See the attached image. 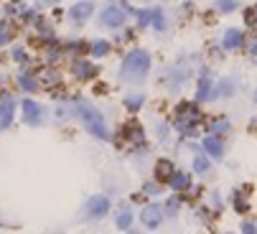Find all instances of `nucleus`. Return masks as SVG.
<instances>
[{"label": "nucleus", "mask_w": 257, "mask_h": 234, "mask_svg": "<svg viewBox=\"0 0 257 234\" xmlns=\"http://www.w3.org/2000/svg\"><path fill=\"white\" fill-rule=\"evenodd\" d=\"M122 102H125V107H127L130 112H138V109L145 104V97H143V94H127Z\"/></svg>", "instance_id": "nucleus-25"}, {"label": "nucleus", "mask_w": 257, "mask_h": 234, "mask_svg": "<svg viewBox=\"0 0 257 234\" xmlns=\"http://www.w3.org/2000/svg\"><path fill=\"white\" fill-rule=\"evenodd\" d=\"M156 133H158V140H161V143H168V138H171V128H168V125H161V123H158Z\"/></svg>", "instance_id": "nucleus-33"}, {"label": "nucleus", "mask_w": 257, "mask_h": 234, "mask_svg": "<svg viewBox=\"0 0 257 234\" xmlns=\"http://www.w3.org/2000/svg\"><path fill=\"white\" fill-rule=\"evenodd\" d=\"M151 71V54L145 49H130L122 56V64L117 69V79L122 84H143Z\"/></svg>", "instance_id": "nucleus-2"}, {"label": "nucleus", "mask_w": 257, "mask_h": 234, "mask_svg": "<svg viewBox=\"0 0 257 234\" xmlns=\"http://www.w3.org/2000/svg\"><path fill=\"white\" fill-rule=\"evenodd\" d=\"M125 234H143V229H130V231H125Z\"/></svg>", "instance_id": "nucleus-35"}, {"label": "nucleus", "mask_w": 257, "mask_h": 234, "mask_svg": "<svg viewBox=\"0 0 257 234\" xmlns=\"http://www.w3.org/2000/svg\"><path fill=\"white\" fill-rule=\"evenodd\" d=\"M161 206H163V214L173 219V216L178 214V209H181V199H178V196H171V199H166V204H161Z\"/></svg>", "instance_id": "nucleus-24"}, {"label": "nucleus", "mask_w": 257, "mask_h": 234, "mask_svg": "<svg viewBox=\"0 0 257 234\" xmlns=\"http://www.w3.org/2000/svg\"><path fill=\"white\" fill-rule=\"evenodd\" d=\"M229 130V117H216V120L209 125V135H222V133H227Z\"/></svg>", "instance_id": "nucleus-23"}, {"label": "nucleus", "mask_w": 257, "mask_h": 234, "mask_svg": "<svg viewBox=\"0 0 257 234\" xmlns=\"http://www.w3.org/2000/svg\"><path fill=\"white\" fill-rule=\"evenodd\" d=\"M92 13H94V3H92V0H82V3L69 8V21L71 23H84Z\"/></svg>", "instance_id": "nucleus-12"}, {"label": "nucleus", "mask_w": 257, "mask_h": 234, "mask_svg": "<svg viewBox=\"0 0 257 234\" xmlns=\"http://www.w3.org/2000/svg\"><path fill=\"white\" fill-rule=\"evenodd\" d=\"M254 104H257V89H254Z\"/></svg>", "instance_id": "nucleus-38"}, {"label": "nucleus", "mask_w": 257, "mask_h": 234, "mask_svg": "<svg viewBox=\"0 0 257 234\" xmlns=\"http://www.w3.org/2000/svg\"><path fill=\"white\" fill-rule=\"evenodd\" d=\"M153 26H156V31H166V28H168L166 13H163L161 8H156V11H153Z\"/></svg>", "instance_id": "nucleus-28"}, {"label": "nucleus", "mask_w": 257, "mask_h": 234, "mask_svg": "<svg viewBox=\"0 0 257 234\" xmlns=\"http://www.w3.org/2000/svg\"><path fill=\"white\" fill-rule=\"evenodd\" d=\"M97 71H99V69H97L92 61H87V59H74V61H71V74H74L77 79H82V82L94 79Z\"/></svg>", "instance_id": "nucleus-10"}, {"label": "nucleus", "mask_w": 257, "mask_h": 234, "mask_svg": "<svg viewBox=\"0 0 257 234\" xmlns=\"http://www.w3.org/2000/svg\"><path fill=\"white\" fill-rule=\"evenodd\" d=\"M138 219H140V229L153 231V229H158V226L166 221V214H163V206H161V204L151 201V204H145V206L140 209Z\"/></svg>", "instance_id": "nucleus-6"}, {"label": "nucleus", "mask_w": 257, "mask_h": 234, "mask_svg": "<svg viewBox=\"0 0 257 234\" xmlns=\"http://www.w3.org/2000/svg\"><path fill=\"white\" fill-rule=\"evenodd\" d=\"M168 186H171V188H173L176 193L191 191V188H194V183H191V173H186V171H178V168H176V173L171 176Z\"/></svg>", "instance_id": "nucleus-16"}, {"label": "nucleus", "mask_w": 257, "mask_h": 234, "mask_svg": "<svg viewBox=\"0 0 257 234\" xmlns=\"http://www.w3.org/2000/svg\"><path fill=\"white\" fill-rule=\"evenodd\" d=\"M214 8H216L219 13H234V11L239 8V0H216Z\"/></svg>", "instance_id": "nucleus-26"}, {"label": "nucleus", "mask_w": 257, "mask_h": 234, "mask_svg": "<svg viewBox=\"0 0 257 234\" xmlns=\"http://www.w3.org/2000/svg\"><path fill=\"white\" fill-rule=\"evenodd\" d=\"M194 171L201 173V176H206V173L211 171V158H209L206 153H196V158H194Z\"/></svg>", "instance_id": "nucleus-22"}, {"label": "nucleus", "mask_w": 257, "mask_h": 234, "mask_svg": "<svg viewBox=\"0 0 257 234\" xmlns=\"http://www.w3.org/2000/svg\"><path fill=\"white\" fill-rule=\"evenodd\" d=\"M133 221H135V214H133L130 201H120L117 204V211H115V226L120 231H130L133 229Z\"/></svg>", "instance_id": "nucleus-9"}, {"label": "nucleus", "mask_w": 257, "mask_h": 234, "mask_svg": "<svg viewBox=\"0 0 257 234\" xmlns=\"http://www.w3.org/2000/svg\"><path fill=\"white\" fill-rule=\"evenodd\" d=\"M138 26H140V28L153 26V11H140V13H138Z\"/></svg>", "instance_id": "nucleus-29"}, {"label": "nucleus", "mask_w": 257, "mask_h": 234, "mask_svg": "<svg viewBox=\"0 0 257 234\" xmlns=\"http://www.w3.org/2000/svg\"><path fill=\"white\" fill-rule=\"evenodd\" d=\"M140 193H143L145 199H156V196H161V193H163V186L158 181H145L140 186Z\"/></svg>", "instance_id": "nucleus-20"}, {"label": "nucleus", "mask_w": 257, "mask_h": 234, "mask_svg": "<svg viewBox=\"0 0 257 234\" xmlns=\"http://www.w3.org/2000/svg\"><path fill=\"white\" fill-rule=\"evenodd\" d=\"M109 211H112V196L109 193H92L79 209V219L82 221H102Z\"/></svg>", "instance_id": "nucleus-4"}, {"label": "nucleus", "mask_w": 257, "mask_h": 234, "mask_svg": "<svg viewBox=\"0 0 257 234\" xmlns=\"http://www.w3.org/2000/svg\"><path fill=\"white\" fill-rule=\"evenodd\" d=\"M173 173H176L173 161H158V163H156V181H158L161 186H168V181H171Z\"/></svg>", "instance_id": "nucleus-18"}, {"label": "nucleus", "mask_w": 257, "mask_h": 234, "mask_svg": "<svg viewBox=\"0 0 257 234\" xmlns=\"http://www.w3.org/2000/svg\"><path fill=\"white\" fill-rule=\"evenodd\" d=\"M252 54H254V56H257V41H254V44H252Z\"/></svg>", "instance_id": "nucleus-36"}, {"label": "nucleus", "mask_w": 257, "mask_h": 234, "mask_svg": "<svg viewBox=\"0 0 257 234\" xmlns=\"http://www.w3.org/2000/svg\"><path fill=\"white\" fill-rule=\"evenodd\" d=\"M39 3H46V6H56L59 0H39Z\"/></svg>", "instance_id": "nucleus-34"}, {"label": "nucleus", "mask_w": 257, "mask_h": 234, "mask_svg": "<svg viewBox=\"0 0 257 234\" xmlns=\"http://www.w3.org/2000/svg\"><path fill=\"white\" fill-rule=\"evenodd\" d=\"M11 56H13L16 64H21V66L26 69V64H28V54H26L23 46H13V49H11Z\"/></svg>", "instance_id": "nucleus-27"}, {"label": "nucleus", "mask_w": 257, "mask_h": 234, "mask_svg": "<svg viewBox=\"0 0 257 234\" xmlns=\"http://www.w3.org/2000/svg\"><path fill=\"white\" fill-rule=\"evenodd\" d=\"M227 234H229V231H227Z\"/></svg>", "instance_id": "nucleus-39"}, {"label": "nucleus", "mask_w": 257, "mask_h": 234, "mask_svg": "<svg viewBox=\"0 0 257 234\" xmlns=\"http://www.w3.org/2000/svg\"><path fill=\"white\" fill-rule=\"evenodd\" d=\"M18 104H21V102H16V99L8 97V94L0 97V133L8 130V128L13 125V117H16V107H18Z\"/></svg>", "instance_id": "nucleus-8"}, {"label": "nucleus", "mask_w": 257, "mask_h": 234, "mask_svg": "<svg viewBox=\"0 0 257 234\" xmlns=\"http://www.w3.org/2000/svg\"><path fill=\"white\" fill-rule=\"evenodd\" d=\"M232 204H234V211H237V214H244V211L249 209V199H247L244 188H234V193H232Z\"/></svg>", "instance_id": "nucleus-19"}, {"label": "nucleus", "mask_w": 257, "mask_h": 234, "mask_svg": "<svg viewBox=\"0 0 257 234\" xmlns=\"http://www.w3.org/2000/svg\"><path fill=\"white\" fill-rule=\"evenodd\" d=\"M71 109H74V114L82 120V128L97 138V140H109V125H107V117L102 114L99 107H94L89 99H82L77 97L74 102H71Z\"/></svg>", "instance_id": "nucleus-1"}, {"label": "nucleus", "mask_w": 257, "mask_h": 234, "mask_svg": "<svg viewBox=\"0 0 257 234\" xmlns=\"http://www.w3.org/2000/svg\"><path fill=\"white\" fill-rule=\"evenodd\" d=\"M23 11H26V3H23V0H13V3L6 6V13H18V16H21Z\"/></svg>", "instance_id": "nucleus-31"}, {"label": "nucleus", "mask_w": 257, "mask_h": 234, "mask_svg": "<svg viewBox=\"0 0 257 234\" xmlns=\"http://www.w3.org/2000/svg\"><path fill=\"white\" fill-rule=\"evenodd\" d=\"M201 125V114H199V104L191 102H181L176 107V120H173V130H178L183 138H191L199 133Z\"/></svg>", "instance_id": "nucleus-3"}, {"label": "nucleus", "mask_w": 257, "mask_h": 234, "mask_svg": "<svg viewBox=\"0 0 257 234\" xmlns=\"http://www.w3.org/2000/svg\"><path fill=\"white\" fill-rule=\"evenodd\" d=\"M237 87H239V82L234 79V76H224V79H219V82H216V89H214L211 99H222V97H232V94L237 92Z\"/></svg>", "instance_id": "nucleus-15"}, {"label": "nucleus", "mask_w": 257, "mask_h": 234, "mask_svg": "<svg viewBox=\"0 0 257 234\" xmlns=\"http://www.w3.org/2000/svg\"><path fill=\"white\" fill-rule=\"evenodd\" d=\"M211 87H214V82H211V71L204 66L201 69V76H199V89H196V102H209L211 99Z\"/></svg>", "instance_id": "nucleus-14"}, {"label": "nucleus", "mask_w": 257, "mask_h": 234, "mask_svg": "<svg viewBox=\"0 0 257 234\" xmlns=\"http://www.w3.org/2000/svg\"><path fill=\"white\" fill-rule=\"evenodd\" d=\"M11 41V33H8V21H0V46H6Z\"/></svg>", "instance_id": "nucleus-32"}, {"label": "nucleus", "mask_w": 257, "mask_h": 234, "mask_svg": "<svg viewBox=\"0 0 257 234\" xmlns=\"http://www.w3.org/2000/svg\"><path fill=\"white\" fill-rule=\"evenodd\" d=\"M127 16H130V13H127L122 6L109 3V6H104V8L99 11L97 23H99L102 28H120V26H125V23H127Z\"/></svg>", "instance_id": "nucleus-5"}, {"label": "nucleus", "mask_w": 257, "mask_h": 234, "mask_svg": "<svg viewBox=\"0 0 257 234\" xmlns=\"http://www.w3.org/2000/svg\"><path fill=\"white\" fill-rule=\"evenodd\" d=\"M3 82H6V76H3V74H0V87H3Z\"/></svg>", "instance_id": "nucleus-37"}, {"label": "nucleus", "mask_w": 257, "mask_h": 234, "mask_svg": "<svg viewBox=\"0 0 257 234\" xmlns=\"http://www.w3.org/2000/svg\"><path fill=\"white\" fill-rule=\"evenodd\" d=\"M239 231L242 234H257V221L254 219H242L239 221Z\"/></svg>", "instance_id": "nucleus-30"}, {"label": "nucleus", "mask_w": 257, "mask_h": 234, "mask_svg": "<svg viewBox=\"0 0 257 234\" xmlns=\"http://www.w3.org/2000/svg\"><path fill=\"white\" fill-rule=\"evenodd\" d=\"M18 87L23 89V92H28V94H33V92H39L41 89V82L36 79V74H31V71H21L18 74Z\"/></svg>", "instance_id": "nucleus-17"}, {"label": "nucleus", "mask_w": 257, "mask_h": 234, "mask_svg": "<svg viewBox=\"0 0 257 234\" xmlns=\"http://www.w3.org/2000/svg\"><path fill=\"white\" fill-rule=\"evenodd\" d=\"M89 51H92V56H107L109 51H112V44L104 41V38H94V41L89 44Z\"/></svg>", "instance_id": "nucleus-21"}, {"label": "nucleus", "mask_w": 257, "mask_h": 234, "mask_svg": "<svg viewBox=\"0 0 257 234\" xmlns=\"http://www.w3.org/2000/svg\"><path fill=\"white\" fill-rule=\"evenodd\" d=\"M201 150L209 155V158L222 161V158H224V140L216 138V135H206V138L201 140Z\"/></svg>", "instance_id": "nucleus-11"}, {"label": "nucleus", "mask_w": 257, "mask_h": 234, "mask_svg": "<svg viewBox=\"0 0 257 234\" xmlns=\"http://www.w3.org/2000/svg\"><path fill=\"white\" fill-rule=\"evenodd\" d=\"M21 114H23V123L28 128H39V125H44L46 109L39 102H33L31 97H26V99H21Z\"/></svg>", "instance_id": "nucleus-7"}, {"label": "nucleus", "mask_w": 257, "mask_h": 234, "mask_svg": "<svg viewBox=\"0 0 257 234\" xmlns=\"http://www.w3.org/2000/svg\"><path fill=\"white\" fill-rule=\"evenodd\" d=\"M242 41H244V33L239 28H227L219 44H222L224 51H237V49H242Z\"/></svg>", "instance_id": "nucleus-13"}]
</instances>
